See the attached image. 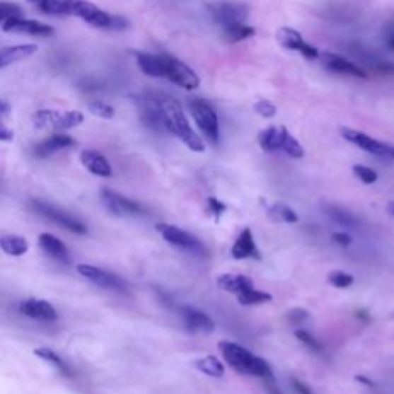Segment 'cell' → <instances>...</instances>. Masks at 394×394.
Returning <instances> with one entry per match:
<instances>
[{"instance_id": "obj_10", "label": "cell", "mask_w": 394, "mask_h": 394, "mask_svg": "<svg viewBox=\"0 0 394 394\" xmlns=\"http://www.w3.org/2000/svg\"><path fill=\"white\" fill-rule=\"evenodd\" d=\"M105 208L116 216H140L145 213V208L112 190H103L100 195Z\"/></svg>"}, {"instance_id": "obj_8", "label": "cell", "mask_w": 394, "mask_h": 394, "mask_svg": "<svg viewBox=\"0 0 394 394\" xmlns=\"http://www.w3.org/2000/svg\"><path fill=\"white\" fill-rule=\"evenodd\" d=\"M208 11L212 14L213 21L224 26L234 23H245L248 19L250 8L243 2H231V0H221L208 5Z\"/></svg>"}, {"instance_id": "obj_1", "label": "cell", "mask_w": 394, "mask_h": 394, "mask_svg": "<svg viewBox=\"0 0 394 394\" xmlns=\"http://www.w3.org/2000/svg\"><path fill=\"white\" fill-rule=\"evenodd\" d=\"M28 2L43 14L56 17H79L94 28L112 31L128 28V21L124 17L103 11L88 0H28Z\"/></svg>"}, {"instance_id": "obj_19", "label": "cell", "mask_w": 394, "mask_h": 394, "mask_svg": "<svg viewBox=\"0 0 394 394\" xmlns=\"http://www.w3.org/2000/svg\"><path fill=\"white\" fill-rule=\"evenodd\" d=\"M76 140L71 136L56 133L34 146V154H36V157H40V159H45V157H50L51 154H54L60 150H66V148L73 146Z\"/></svg>"}, {"instance_id": "obj_12", "label": "cell", "mask_w": 394, "mask_h": 394, "mask_svg": "<svg viewBox=\"0 0 394 394\" xmlns=\"http://www.w3.org/2000/svg\"><path fill=\"white\" fill-rule=\"evenodd\" d=\"M276 37H277L280 45H282L286 50L301 52L303 57L310 59V60L319 59V51L314 48L313 45H310L308 42H305L303 37H302V34L299 31H296L293 28H288V26H282V28H279Z\"/></svg>"}, {"instance_id": "obj_24", "label": "cell", "mask_w": 394, "mask_h": 394, "mask_svg": "<svg viewBox=\"0 0 394 394\" xmlns=\"http://www.w3.org/2000/svg\"><path fill=\"white\" fill-rule=\"evenodd\" d=\"M286 133V128L285 127H268L267 129L260 131L259 133V145L264 151L267 153H273L280 150V146H282L284 142V136Z\"/></svg>"}, {"instance_id": "obj_25", "label": "cell", "mask_w": 394, "mask_h": 394, "mask_svg": "<svg viewBox=\"0 0 394 394\" xmlns=\"http://www.w3.org/2000/svg\"><path fill=\"white\" fill-rule=\"evenodd\" d=\"M0 248L8 256H14L19 257L23 256L28 253L30 250V243L22 236H16V234H8L0 238Z\"/></svg>"}, {"instance_id": "obj_28", "label": "cell", "mask_w": 394, "mask_h": 394, "mask_svg": "<svg viewBox=\"0 0 394 394\" xmlns=\"http://www.w3.org/2000/svg\"><path fill=\"white\" fill-rule=\"evenodd\" d=\"M323 213H325L332 222H336L337 225L344 226V228H356L359 225V221L356 219V216H353L349 212H347L345 208L339 207V205H332V204H327L323 205Z\"/></svg>"}, {"instance_id": "obj_39", "label": "cell", "mask_w": 394, "mask_h": 394, "mask_svg": "<svg viewBox=\"0 0 394 394\" xmlns=\"http://www.w3.org/2000/svg\"><path fill=\"white\" fill-rule=\"evenodd\" d=\"M207 205H208L207 212L212 214L216 219V221H219V217H221L226 212V208H228L224 202H221V200L216 199V197H208Z\"/></svg>"}, {"instance_id": "obj_35", "label": "cell", "mask_w": 394, "mask_h": 394, "mask_svg": "<svg viewBox=\"0 0 394 394\" xmlns=\"http://www.w3.org/2000/svg\"><path fill=\"white\" fill-rule=\"evenodd\" d=\"M88 108L91 111V115L99 116L102 119H112V117H115V108L110 107V105L105 103V102L95 100V102L88 105Z\"/></svg>"}, {"instance_id": "obj_7", "label": "cell", "mask_w": 394, "mask_h": 394, "mask_svg": "<svg viewBox=\"0 0 394 394\" xmlns=\"http://www.w3.org/2000/svg\"><path fill=\"white\" fill-rule=\"evenodd\" d=\"M188 105L191 116L195 119L199 129L202 131L205 139L213 145H217L221 131H219V117L216 110L202 99H192Z\"/></svg>"}, {"instance_id": "obj_37", "label": "cell", "mask_w": 394, "mask_h": 394, "mask_svg": "<svg viewBox=\"0 0 394 394\" xmlns=\"http://www.w3.org/2000/svg\"><path fill=\"white\" fill-rule=\"evenodd\" d=\"M294 336L301 340V342L308 348L311 349V352L314 353H322V345L318 342L316 339H314L308 331H305V330H296L294 331Z\"/></svg>"}, {"instance_id": "obj_30", "label": "cell", "mask_w": 394, "mask_h": 394, "mask_svg": "<svg viewBox=\"0 0 394 394\" xmlns=\"http://www.w3.org/2000/svg\"><path fill=\"white\" fill-rule=\"evenodd\" d=\"M195 365L199 371H202L204 374L209 376V378H222V376L225 374L224 365L214 356H207V357L199 359V361L195 362Z\"/></svg>"}, {"instance_id": "obj_49", "label": "cell", "mask_w": 394, "mask_h": 394, "mask_svg": "<svg viewBox=\"0 0 394 394\" xmlns=\"http://www.w3.org/2000/svg\"><path fill=\"white\" fill-rule=\"evenodd\" d=\"M388 37H394V25L390 26V30H388Z\"/></svg>"}, {"instance_id": "obj_6", "label": "cell", "mask_w": 394, "mask_h": 394, "mask_svg": "<svg viewBox=\"0 0 394 394\" xmlns=\"http://www.w3.org/2000/svg\"><path fill=\"white\" fill-rule=\"evenodd\" d=\"M83 122V115L79 111H57V110H39L34 112L33 124L39 129L65 131L79 127Z\"/></svg>"}, {"instance_id": "obj_34", "label": "cell", "mask_w": 394, "mask_h": 394, "mask_svg": "<svg viewBox=\"0 0 394 394\" xmlns=\"http://www.w3.org/2000/svg\"><path fill=\"white\" fill-rule=\"evenodd\" d=\"M13 17H22V8L11 2H0V25H4Z\"/></svg>"}, {"instance_id": "obj_38", "label": "cell", "mask_w": 394, "mask_h": 394, "mask_svg": "<svg viewBox=\"0 0 394 394\" xmlns=\"http://www.w3.org/2000/svg\"><path fill=\"white\" fill-rule=\"evenodd\" d=\"M255 110L259 116L262 117H265V119H270V117H274L276 116V112H277V108H276V105L273 102H270L267 99H262L259 102H256L255 105Z\"/></svg>"}, {"instance_id": "obj_20", "label": "cell", "mask_w": 394, "mask_h": 394, "mask_svg": "<svg viewBox=\"0 0 394 394\" xmlns=\"http://www.w3.org/2000/svg\"><path fill=\"white\" fill-rule=\"evenodd\" d=\"M81 162L94 176L99 178H111L112 176V168L108 162L107 157L102 153L95 150H83L81 153Z\"/></svg>"}, {"instance_id": "obj_16", "label": "cell", "mask_w": 394, "mask_h": 394, "mask_svg": "<svg viewBox=\"0 0 394 394\" xmlns=\"http://www.w3.org/2000/svg\"><path fill=\"white\" fill-rule=\"evenodd\" d=\"M179 316L183 320V325L191 332H213L216 325L208 314L192 308L190 305H180Z\"/></svg>"}, {"instance_id": "obj_21", "label": "cell", "mask_w": 394, "mask_h": 394, "mask_svg": "<svg viewBox=\"0 0 394 394\" xmlns=\"http://www.w3.org/2000/svg\"><path fill=\"white\" fill-rule=\"evenodd\" d=\"M39 245H40L42 251L45 253L47 256H50L51 259L59 260V262H66L68 260L66 245L59 238H56L54 234L42 233L39 236Z\"/></svg>"}, {"instance_id": "obj_5", "label": "cell", "mask_w": 394, "mask_h": 394, "mask_svg": "<svg viewBox=\"0 0 394 394\" xmlns=\"http://www.w3.org/2000/svg\"><path fill=\"white\" fill-rule=\"evenodd\" d=\"M156 230L161 233V236L166 242L174 245V247L187 251L192 256L208 257L207 247L196 238L195 234H191V233L182 230V228H179V226L171 225V224H157Z\"/></svg>"}, {"instance_id": "obj_9", "label": "cell", "mask_w": 394, "mask_h": 394, "mask_svg": "<svg viewBox=\"0 0 394 394\" xmlns=\"http://www.w3.org/2000/svg\"><path fill=\"white\" fill-rule=\"evenodd\" d=\"M31 208L37 214L50 219V221L57 224L59 226H62V228H65L68 231L77 233V234H85L86 233V226L81 221H77L74 216L64 212V209H60L57 207H52L51 204H47V202H42V200H33Z\"/></svg>"}, {"instance_id": "obj_22", "label": "cell", "mask_w": 394, "mask_h": 394, "mask_svg": "<svg viewBox=\"0 0 394 394\" xmlns=\"http://www.w3.org/2000/svg\"><path fill=\"white\" fill-rule=\"evenodd\" d=\"M37 50H39L37 45H33V43H28V45H14V47L2 48L0 50V68L21 62L23 59H28Z\"/></svg>"}, {"instance_id": "obj_51", "label": "cell", "mask_w": 394, "mask_h": 394, "mask_svg": "<svg viewBox=\"0 0 394 394\" xmlns=\"http://www.w3.org/2000/svg\"><path fill=\"white\" fill-rule=\"evenodd\" d=\"M391 157H394V146H393V151H391Z\"/></svg>"}, {"instance_id": "obj_43", "label": "cell", "mask_w": 394, "mask_h": 394, "mask_svg": "<svg viewBox=\"0 0 394 394\" xmlns=\"http://www.w3.org/2000/svg\"><path fill=\"white\" fill-rule=\"evenodd\" d=\"M291 385H293V388H294V391H296L297 394H313V391H311V388L308 387V385H306V383L302 382V381H299V379L293 378V379H291Z\"/></svg>"}, {"instance_id": "obj_23", "label": "cell", "mask_w": 394, "mask_h": 394, "mask_svg": "<svg viewBox=\"0 0 394 394\" xmlns=\"http://www.w3.org/2000/svg\"><path fill=\"white\" fill-rule=\"evenodd\" d=\"M217 285L219 288H222L224 291H228L238 296L242 291L248 290V288L255 286V282H253L248 276L228 273V274H221L217 277Z\"/></svg>"}, {"instance_id": "obj_47", "label": "cell", "mask_w": 394, "mask_h": 394, "mask_svg": "<svg viewBox=\"0 0 394 394\" xmlns=\"http://www.w3.org/2000/svg\"><path fill=\"white\" fill-rule=\"evenodd\" d=\"M356 381H357V382H361V383H364V385H369V387H371V388L374 387V383H373L369 378H365V376L357 374V376H356Z\"/></svg>"}, {"instance_id": "obj_46", "label": "cell", "mask_w": 394, "mask_h": 394, "mask_svg": "<svg viewBox=\"0 0 394 394\" xmlns=\"http://www.w3.org/2000/svg\"><path fill=\"white\" fill-rule=\"evenodd\" d=\"M10 103H6L5 100L0 99V116H6L10 112Z\"/></svg>"}, {"instance_id": "obj_11", "label": "cell", "mask_w": 394, "mask_h": 394, "mask_svg": "<svg viewBox=\"0 0 394 394\" xmlns=\"http://www.w3.org/2000/svg\"><path fill=\"white\" fill-rule=\"evenodd\" d=\"M342 137L348 142H352L353 145L359 146L361 150L374 154V156H382V157H391L393 146L381 142V140H376L371 136L362 133V131L352 129V128H342L340 129Z\"/></svg>"}, {"instance_id": "obj_32", "label": "cell", "mask_w": 394, "mask_h": 394, "mask_svg": "<svg viewBox=\"0 0 394 394\" xmlns=\"http://www.w3.org/2000/svg\"><path fill=\"white\" fill-rule=\"evenodd\" d=\"M280 151H284L286 156L293 157V159H302V157L305 156L302 145L297 142L288 129L284 136V142H282V146H280Z\"/></svg>"}, {"instance_id": "obj_36", "label": "cell", "mask_w": 394, "mask_h": 394, "mask_svg": "<svg viewBox=\"0 0 394 394\" xmlns=\"http://www.w3.org/2000/svg\"><path fill=\"white\" fill-rule=\"evenodd\" d=\"M353 173L356 174V178L359 180H362L366 185H371L376 180H378V173L374 170L369 168V166H364V165H354L353 166Z\"/></svg>"}, {"instance_id": "obj_41", "label": "cell", "mask_w": 394, "mask_h": 394, "mask_svg": "<svg viewBox=\"0 0 394 394\" xmlns=\"http://www.w3.org/2000/svg\"><path fill=\"white\" fill-rule=\"evenodd\" d=\"M371 68L379 74H394V62H387V60H376L371 62Z\"/></svg>"}, {"instance_id": "obj_2", "label": "cell", "mask_w": 394, "mask_h": 394, "mask_svg": "<svg viewBox=\"0 0 394 394\" xmlns=\"http://www.w3.org/2000/svg\"><path fill=\"white\" fill-rule=\"evenodd\" d=\"M137 66L140 71L150 77L166 79L183 90H196L199 77L187 64L168 54H151V52H136Z\"/></svg>"}, {"instance_id": "obj_40", "label": "cell", "mask_w": 394, "mask_h": 394, "mask_svg": "<svg viewBox=\"0 0 394 394\" xmlns=\"http://www.w3.org/2000/svg\"><path fill=\"white\" fill-rule=\"evenodd\" d=\"M310 318V313L303 310V308H293L290 313H288V320H290L291 325L299 327L302 323Z\"/></svg>"}, {"instance_id": "obj_33", "label": "cell", "mask_w": 394, "mask_h": 394, "mask_svg": "<svg viewBox=\"0 0 394 394\" xmlns=\"http://www.w3.org/2000/svg\"><path fill=\"white\" fill-rule=\"evenodd\" d=\"M328 282L336 288H348L354 284V277L345 271H332L328 274Z\"/></svg>"}, {"instance_id": "obj_42", "label": "cell", "mask_w": 394, "mask_h": 394, "mask_svg": "<svg viewBox=\"0 0 394 394\" xmlns=\"http://www.w3.org/2000/svg\"><path fill=\"white\" fill-rule=\"evenodd\" d=\"M331 241L335 242L336 245H339V247H349V245H352V242H353L352 236H349L348 233H344V231L332 233L331 234Z\"/></svg>"}, {"instance_id": "obj_13", "label": "cell", "mask_w": 394, "mask_h": 394, "mask_svg": "<svg viewBox=\"0 0 394 394\" xmlns=\"http://www.w3.org/2000/svg\"><path fill=\"white\" fill-rule=\"evenodd\" d=\"M77 271L83 277L88 279L90 282L95 284L100 288H107V290H115V291H124L127 288V284L117 274L100 270L98 267L81 264V265H77Z\"/></svg>"}, {"instance_id": "obj_31", "label": "cell", "mask_w": 394, "mask_h": 394, "mask_svg": "<svg viewBox=\"0 0 394 394\" xmlns=\"http://www.w3.org/2000/svg\"><path fill=\"white\" fill-rule=\"evenodd\" d=\"M273 301V296L265 291L256 290L255 286L248 288V290L242 291L241 294H238V302L243 306H253V305H262Z\"/></svg>"}, {"instance_id": "obj_4", "label": "cell", "mask_w": 394, "mask_h": 394, "mask_svg": "<svg viewBox=\"0 0 394 394\" xmlns=\"http://www.w3.org/2000/svg\"><path fill=\"white\" fill-rule=\"evenodd\" d=\"M219 352L222 353L226 364L238 373L256 376V378L260 379L273 378V371H271L265 359L255 356L251 352H248L247 348L239 344L222 340V342H219Z\"/></svg>"}, {"instance_id": "obj_45", "label": "cell", "mask_w": 394, "mask_h": 394, "mask_svg": "<svg viewBox=\"0 0 394 394\" xmlns=\"http://www.w3.org/2000/svg\"><path fill=\"white\" fill-rule=\"evenodd\" d=\"M13 137H14L13 131L8 129L4 124H0V140H2V142H10V140H13Z\"/></svg>"}, {"instance_id": "obj_27", "label": "cell", "mask_w": 394, "mask_h": 394, "mask_svg": "<svg viewBox=\"0 0 394 394\" xmlns=\"http://www.w3.org/2000/svg\"><path fill=\"white\" fill-rule=\"evenodd\" d=\"M34 354H36L37 357L43 359V361L51 364V365H54L56 369L62 373V376H65V378H69V379H73L74 376H76V371L73 370V366L66 364L62 357H60L56 352H52L51 348H36L34 349Z\"/></svg>"}, {"instance_id": "obj_3", "label": "cell", "mask_w": 394, "mask_h": 394, "mask_svg": "<svg viewBox=\"0 0 394 394\" xmlns=\"http://www.w3.org/2000/svg\"><path fill=\"white\" fill-rule=\"evenodd\" d=\"M153 95L157 102V107H159L165 131H168V133H171L173 136L180 139L191 151L204 153L205 151L204 140L200 139L195 133V129L191 128L185 112H183L180 107V103L176 99H173L171 95L163 93H153Z\"/></svg>"}, {"instance_id": "obj_50", "label": "cell", "mask_w": 394, "mask_h": 394, "mask_svg": "<svg viewBox=\"0 0 394 394\" xmlns=\"http://www.w3.org/2000/svg\"><path fill=\"white\" fill-rule=\"evenodd\" d=\"M388 45L391 50H394V37H388Z\"/></svg>"}, {"instance_id": "obj_15", "label": "cell", "mask_w": 394, "mask_h": 394, "mask_svg": "<svg viewBox=\"0 0 394 394\" xmlns=\"http://www.w3.org/2000/svg\"><path fill=\"white\" fill-rule=\"evenodd\" d=\"M319 59H320V64L325 66L328 71L352 76V77H357V79L369 77V74L365 73L364 68L356 65L354 62H349L348 59L339 56V54H332V52H322V54H319Z\"/></svg>"}, {"instance_id": "obj_14", "label": "cell", "mask_w": 394, "mask_h": 394, "mask_svg": "<svg viewBox=\"0 0 394 394\" xmlns=\"http://www.w3.org/2000/svg\"><path fill=\"white\" fill-rule=\"evenodd\" d=\"M2 30L6 33H19V34H30V36L37 37H50L54 34V30L50 25H45L37 21L23 19V17H13L2 25Z\"/></svg>"}, {"instance_id": "obj_17", "label": "cell", "mask_w": 394, "mask_h": 394, "mask_svg": "<svg viewBox=\"0 0 394 394\" xmlns=\"http://www.w3.org/2000/svg\"><path fill=\"white\" fill-rule=\"evenodd\" d=\"M19 310L23 316L34 320L52 322L57 319V311L54 306L43 299H26L21 303Z\"/></svg>"}, {"instance_id": "obj_48", "label": "cell", "mask_w": 394, "mask_h": 394, "mask_svg": "<svg viewBox=\"0 0 394 394\" xmlns=\"http://www.w3.org/2000/svg\"><path fill=\"white\" fill-rule=\"evenodd\" d=\"M388 213L394 217V200H393V202L388 204Z\"/></svg>"}, {"instance_id": "obj_18", "label": "cell", "mask_w": 394, "mask_h": 394, "mask_svg": "<svg viewBox=\"0 0 394 394\" xmlns=\"http://www.w3.org/2000/svg\"><path fill=\"white\" fill-rule=\"evenodd\" d=\"M231 256L238 260H243V259L260 260L262 259L260 250L257 248V245L255 242V236H253L250 228H243V231L238 236V239H236L233 248H231Z\"/></svg>"}, {"instance_id": "obj_44", "label": "cell", "mask_w": 394, "mask_h": 394, "mask_svg": "<svg viewBox=\"0 0 394 394\" xmlns=\"http://www.w3.org/2000/svg\"><path fill=\"white\" fill-rule=\"evenodd\" d=\"M265 381V388L270 394H282V391L279 390L277 387V383L274 382V376L273 378H268V379H264Z\"/></svg>"}, {"instance_id": "obj_26", "label": "cell", "mask_w": 394, "mask_h": 394, "mask_svg": "<svg viewBox=\"0 0 394 394\" xmlns=\"http://www.w3.org/2000/svg\"><path fill=\"white\" fill-rule=\"evenodd\" d=\"M256 34V30L253 28L251 25L245 23H234V25H228V26H224L222 28V37L226 43H239L247 40L250 37H253Z\"/></svg>"}, {"instance_id": "obj_29", "label": "cell", "mask_w": 394, "mask_h": 394, "mask_svg": "<svg viewBox=\"0 0 394 394\" xmlns=\"http://www.w3.org/2000/svg\"><path fill=\"white\" fill-rule=\"evenodd\" d=\"M268 217L273 222H284V224H297L299 222V216L284 204H274L273 207L268 208Z\"/></svg>"}]
</instances>
